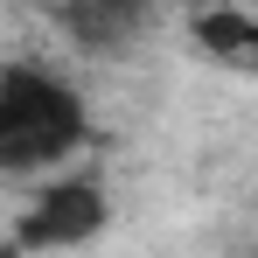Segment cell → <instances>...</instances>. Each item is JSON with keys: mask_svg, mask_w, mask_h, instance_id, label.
Listing matches in <instances>:
<instances>
[{"mask_svg": "<svg viewBox=\"0 0 258 258\" xmlns=\"http://www.w3.org/2000/svg\"><path fill=\"white\" fill-rule=\"evenodd\" d=\"M91 140V98L56 63L7 56L0 63V174L42 181L63 161H77Z\"/></svg>", "mask_w": 258, "mask_h": 258, "instance_id": "6da1fadb", "label": "cell"}, {"mask_svg": "<svg viewBox=\"0 0 258 258\" xmlns=\"http://www.w3.org/2000/svg\"><path fill=\"white\" fill-rule=\"evenodd\" d=\"M112 223V196L98 174H42L35 196L14 216V251H77V244H98Z\"/></svg>", "mask_w": 258, "mask_h": 258, "instance_id": "7a4b0ae2", "label": "cell"}, {"mask_svg": "<svg viewBox=\"0 0 258 258\" xmlns=\"http://www.w3.org/2000/svg\"><path fill=\"white\" fill-rule=\"evenodd\" d=\"M42 14L56 28V42L91 63H126L161 28V0H49Z\"/></svg>", "mask_w": 258, "mask_h": 258, "instance_id": "3957f363", "label": "cell"}, {"mask_svg": "<svg viewBox=\"0 0 258 258\" xmlns=\"http://www.w3.org/2000/svg\"><path fill=\"white\" fill-rule=\"evenodd\" d=\"M188 42L203 49V56H216V63H258V14L216 0L203 14H188Z\"/></svg>", "mask_w": 258, "mask_h": 258, "instance_id": "277c9868", "label": "cell"}]
</instances>
